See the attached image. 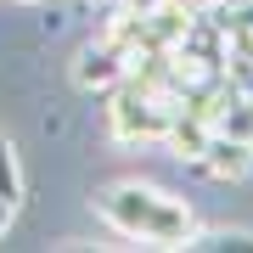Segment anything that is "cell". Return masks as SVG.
<instances>
[{
  "label": "cell",
  "instance_id": "obj_1",
  "mask_svg": "<svg viewBox=\"0 0 253 253\" xmlns=\"http://www.w3.org/2000/svg\"><path fill=\"white\" fill-rule=\"evenodd\" d=\"M96 214L107 219L118 236H141L158 248H186L197 231V214L163 186H141V180H118L96 191Z\"/></svg>",
  "mask_w": 253,
  "mask_h": 253
},
{
  "label": "cell",
  "instance_id": "obj_2",
  "mask_svg": "<svg viewBox=\"0 0 253 253\" xmlns=\"http://www.w3.org/2000/svg\"><path fill=\"white\" fill-rule=\"evenodd\" d=\"M180 101H169V96H152V90H141V84H118L113 90V107H107V124H113V135L118 141H163L169 135V118Z\"/></svg>",
  "mask_w": 253,
  "mask_h": 253
},
{
  "label": "cell",
  "instance_id": "obj_3",
  "mask_svg": "<svg viewBox=\"0 0 253 253\" xmlns=\"http://www.w3.org/2000/svg\"><path fill=\"white\" fill-rule=\"evenodd\" d=\"M129 62H135V56L129 51H118L107 34L101 40H90V45H84L79 56H73V84H79V90H118V84L129 79Z\"/></svg>",
  "mask_w": 253,
  "mask_h": 253
},
{
  "label": "cell",
  "instance_id": "obj_4",
  "mask_svg": "<svg viewBox=\"0 0 253 253\" xmlns=\"http://www.w3.org/2000/svg\"><path fill=\"white\" fill-rule=\"evenodd\" d=\"M197 163L214 174V180H236V174H248V169H253V141H231V135H219V129H214Z\"/></svg>",
  "mask_w": 253,
  "mask_h": 253
},
{
  "label": "cell",
  "instance_id": "obj_5",
  "mask_svg": "<svg viewBox=\"0 0 253 253\" xmlns=\"http://www.w3.org/2000/svg\"><path fill=\"white\" fill-rule=\"evenodd\" d=\"M186 248H203V253H253V231H191Z\"/></svg>",
  "mask_w": 253,
  "mask_h": 253
},
{
  "label": "cell",
  "instance_id": "obj_6",
  "mask_svg": "<svg viewBox=\"0 0 253 253\" xmlns=\"http://www.w3.org/2000/svg\"><path fill=\"white\" fill-rule=\"evenodd\" d=\"M0 197H11V203L23 197V169H17V152H11L6 135H0Z\"/></svg>",
  "mask_w": 253,
  "mask_h": 253
},
{
  "label": "cell",
  "instance_id": "obj_7",
  "mask_svg": "<svg viewBox=\"0 0 253 253\" xmlns=\"http://www.w3.org/2000/svg\"><path fill=\"white\" fill-rule=\"evenodd\" d=\"M11 208H17V203H11V197H0V231L11 225Z\"/></svg>",
  "mask_w": 253,
  "mask_h": 253
}]
</instances>
